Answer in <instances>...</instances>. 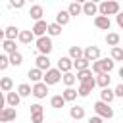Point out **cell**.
<instances>
[{"instance_id":"cell-1","label":"cell","mask_w":123,"mask_h":123,"mask_svg":"<svg viewBox=\"0 0 123 123\" xmlns=\"http://www.w3.org/2000/svg\"><path fill=\"white\" fill-rule=\"evenodd\" d=\"M121 10L119 2L117 0H104L98 4V15H104V17H110V15H117Z\"/></svg>"},{"instance_id":"cell-2","label":"cell","mask_w":123,"mask_h":123,"mask_svg":"<svg viewBox=\"0 0 123 123\" xmlns=\"http://www.w3.org/2000/svg\"><path fill=\"white\" fill-rule=\"evenodd\" d=\"M113 69H115V62L111 58H100V60L92 62V69L90 71L100 75V73H111Z\"/></svg>"},{"instance_id":"cell-3","label":"cell","mask_w":123,"mask_h":123,"mask_svg":"<svg viewBox=\"0 0 123 123\" xmlns=\"http://www.w3.org/2000/svg\"><path fill=\"white\" fill-rule=\"evenodd\" d=\"M35 48L40 56H50V52L54 50V44H52V38L50 37H40V38H35Z\"/></svg>"},{"instance_id":"cell-4","label":"cell","mask_w":123,"mask_h":123,"mask_svg":"<svg viewBox=\"0 0 123 123\" xmlns=\"http://www.w3.org/2000/svg\"><path fill=\"white\" fill-rule=\"evenodd\" d=\"M92 108H94V113H96L100 119H111V117H113V108H111L110 104H104V102L98 100Z\"/></svg>"},{"instance_id":"cell-5","label":"cell","mask_w":123,"mask_h":123,"mask_svg":"<svg viewBox=\"0 0 123 123\" xmlns=\"http://www.w3.org/2000/svg\"><path fill=\"white\" fill-rule=\"evenodd\" d=\"M60 81H62V73H60L56 67H50L48 71H44V73H42V83H44L46 86L58 85Z\"/></svg>"},{"instance_id":"cell-6","label":"cell","mask_w":123,"mask_h":123,"mask_svg":"<svg viewBox=\"0 0 123 123\" xmlns=\"http://www.w3.org/2000/svg\"><path fill=\"white\" fill-rule=\"evenodd\" d=\"M94 86H96V83H94V77H90L88 81H85V83H79V88H77V96H81V98H86L92 90H94Z\"/></svg>"},{"instance_id":"cell-7","label":"cell","mask_w":123,"mask_h":123,"mask_svg":"<svg viewBox=\"0 0 123 123\" xmlns=\"http://www.w3.org/2000/svg\"><path fill=\"white\" fill-rule=\"evenodd\" d=\"M83 58L90 63V62L100 60V58H102V52H100L98 46H86V48H83Z\"/></svg>"},{"instance_id":"cell-8","label":"cell","mask_w":123,"mask_h":123,"mask_svg":"<svg viewBox=\"0 0 123 123\" xmlns=\"http://www.w3.org/2000/svg\"><path fill=\"white\" fill-rule=\"evenodd\" d=\"M31 94L37 98V100H42V98H46L48 96V86L40 81V83H35L33 86H31Z\"/></svg>"},{"instance_id":"cell-9","label":"cell","mask_w":123,"mask_h":123,"mask_svg":"<svg viewBox=\"0 0 123 123\" xmlns=\"http://www.w3.org/2000/svg\"><path fill=\"white\" fill-rule=\"evenodd\" d=\"M17 119V110L15 108H4L0 110V123H12Z\"/></svg>"},{"instance_id":"cell-10","label":"cell","mask_w":123,"mask_h":123,"mask_svg":"<svg viewBox=\"0 0 123 123\" xmlns=\"http://www.w3.org/2000/svg\"><path fill=\"white\" fill-rule=\"evenodd\" d=\"M46 29H48V23H46L44 19H40V21H35L31 33H33L35 38H40V37H46Z\"/></svg>"},{"instance_id":"cell-11","label":"cell","mask_w":123,"mask_h":123,"mask_svg":"<svg viewBox=\"0 0 123 123\" xmlns=\"http://www.w3.org/2000/svg\"><path fill=\"white\" fill-rule=\"evenodd\" d=\"M35 67L38 69V71H48L50 67H52V62H50V56H37V60H35Z\"/></svg>"},{"instance_id":"cell-12","label":"cell","mask_w":123,"mask_h":123,"mask_svg":"<svg viewBox=\"0 0 123 123\" xmlns=\"http://www.w3.org/2000/svg\"><path fill=\"white\" fill-rule=\"evenodd\" d=\"M81 13H85V15H94V17H96V15H98V4L92 2V0L81 4Z\"/></svg>"},{"instance_id":"cell-13","label":"cell","mask_w":123,"mask_h":123,"mask_svg":"<svg viewBox=\"0 0 123 123\" xmlns=\"http://www.w3.org/2000/svg\"><path fill=\"white\" fill-rule=\"evenodd\" d=\"M56 69H58L60 73H69V71L73 69V62H71L67 56H62V58L58 60V65H56Z\"/></svg>"},{"instance_id":"cell-14","label":"cell","mask_w":123,"mask_h":123,"mask_svg":"<svg viewBox=\"0 0 123 123\" xmlns=\"http://www.w3.org/2000/svg\"><path fill=\"white\" fill-rule=\"evenodd\" d=\"M94 83H96V86H100V88H110L111 77H110V73H100V75L94 77Z\"/></svg>"},{"instance_id":"cell-15","label":"cell","mask_w":123,"mask_h":123,"mask_svg":"<svg viewBox=\"0 0 123 123\" xmlns=\"http://www.w3.org/2000/svg\"><path fill=\"white\" fill-rule=\"evenodd\" d=\"M29 15H31V19L40 21V19H42V15H44V8H42L40 4H35V6H31V8H29Z\"/></svg>"},{"instance_id":"cell-16","label":"cell","mask_w":123,"mask_h":123,"mask_svg":"<svg viewBox=\"0 0 123 123\" xmlns=\"http://www.w3.org/2000/svg\"><path fill=\"white\" fill-rule=\"evenodd\" d=\"M94 25H96L98 29H102V31H110V27H111V21H110V17L96 15V17H94Z\"/></svg>"},{"instance_id":"cell-17","label":"cell","mask_w":123,"mask_h":123,"mask_svg":"<svg viewBox=\"0 0 123 123\" xmlns=\"http://www.w3.org/2000/svg\"><path fill=\"white\" fill-rule=\"evenodd\" d=\"M4 98H6V106H8V108H17V106H19V102H21L19 94H17V92H13V90H12V92H8Z\"/></svg>"},{"instance_id":"cell-18","label":"cell","mask_w":123,"mask_h":123,"mask_svg":"<svg viewBox=\"0 0 123 123\" xmlns=\"http://www.w3.org/2000/svg\"><path fill=\"white\" fill-rule=\"evenodd\" d=\"M69 21H71V17H69V13H67L65 10H60V12L56 13V21H54L56 25H60V27H65Z\"/></svg>"},{"instance_id":"cell-19","label":"cell","mask_w":123,"mask_h":123,"mask_svg":"<svg viewBox=\"0 0 123 123\" xmlns=\"http://www.w3.org/2000/svg\"><path fill=\"white\" fill-rule=\"evenodd\" d=\"M0 90L2 92H12L13 90V79L12 77H0Z\"/></svg>"},{"instance_id":"cell-20","label":"cell","mask_w":123,"mask_h":123,"mask_svg":"<svg viewBox=\"0 0 123 123\" xmlns=\"http://www.w3.org/2000/svg\"><path fill=\"white\" fill-rule=\"evenodd\" d=\"M17 35H19V29H17L15 25H8V27L4 29V38H6V40H15Z\"/></svg>"},{"instance_id":"cell-21","label":"cell","mask_w":123,"mask_h":123,"mask_svg":"<svg viewBox=\"0 0 123 123\" xmlns=\"http://www.w3.org/2000/svg\"><path fill=\"white\" fill-rule=\"evenodd\" d=\"M2 48H4V52H6V56H12V54H15L17 52V46H15V40H2Z\"/></svg>"},{"instance_id":"cell-22","label":"cell","mask_w":123,"mask_h":123,"mask_svg":"<svg viewBox=\"0 0 123 123\" xmlns=\"http://www.w3.org/2000/svg\"><path fill=\"white\" fill-rule=\"evenodd\" d=\"M113 100H115L113 90H111V88H102V92H100V102H104V104H111Z\"/></svg>"},{"instance_id":"cell-23","label":"cell","mask_w":123,"mask_h":123,"mask_svg":"<svg viewBox=\"0 0 123 123\" xmlns=\"http://www.w3.org/2000/svg\"><path fill=\"white\" fill-rule=\"evenodd\" d=\"M17 40H19L21 44H31V42L35 40V37H33V33H31V31H19Z\"/></svg>"},{"instance_id":"cell-24","label":"cell","mask_w":123,"mask_h":123,"mask_svg":"<svg viewBox=\"0 0 123 123\" xmlns=\"http://www.w3.org/2000/svg\"><path fill=\"white\" fill-rule=\"evenodd\" d=\"M69 115H71V119L79 121V119L85 117V108H83V106H73V108L69 110Z\"/></svg>"},{"instance_id":"cell-25","label":"cell","mask_w":123,"mask_h":123,"mask_svg":"<svg viewBox=\"0 0 123 123\" xmlns=\"http://www.w3.org/2000/svg\"><path fill=\"white\" fill-rule=\"evenodd\" d=\"M106 42H108V46H119V42H121V37H119V33H108L106 35Z\"/></svg>"},{"instance_id":"cell-26","label":"cell","mask_w":123,"mask_h":123,"mask_svg":"<svg viewBox=\"0 0 123 123\" xmlns=\"http://www.w3.org/2000/svg\"><path fill=\"white\" fill-rule=\"evenodd\" d=\"M62 98L65 100V104H67V102H73V100H77V90H75L73 86H69V88H65V90L62 92Z\"/></svg>"},{"instance_id":"cell-27","label":"cell","mask_w":123,"mask_h":123,"mask_svg":"<svg viewBox=\"0 0 123 123\" xmlns=\"http://www.w3.org/2000/svg\"><path fill=\"white\" fill-rule=\"evenodd\" d=\"M50 106H52L54 110H62V108L65 106V100L62 98V94H54V96L50 98Z\"/></svg>"},{"instance_id":"cell-28","label":"cell","mask_w":123,"mask_h":123,"mask_svg":"<svg viewBox=\"0 0 123 123\" xmlns=\"http://www.w3.org/2000/svg\"><path fill=\"white\" fill-rule=\"evenodd\" d=\"M65 12L69 13V17H77V15H81V4L79 2H71Z\"/></svg>"},{"instance_id":"cell-29","label":"cell","mask_w":123,"mask_h":123,"mask_svg":"<svg viewBox=\"0 0 123 123\" xmlns=\"http://www.w3.org/2000/svg\"><path fill=\"white\" fill-rule=\"evenodd\" d=\"M62 35V27L56 25V23H48V29H46V37H60Z\"/></svg>"},{"instance_id":"cell-30","label":"cell","mask_w":123,"mask_h":123,"mask_svg":"<svg viewBox=\"0 0 123 123\" xmlns=\"http://www.w3.org/2000/svg\"><path fill=\"white\" fill-rule=\"evenodd\" d=\"M67 58H69L71 62L83 58V48H81V46H69V56H67Z\"/></svg>"},{"instance_id":"cell-31","label":"cell","mask_w":123,"mask_h":123,"mask_svg":"<svg viewBox=\"0 0 123 123\" xmlns=\"http://www.w3.org/2000/svg\"><path fill=\"white\" fill-rule=\"evenodd\" d=\"M8 62H10V65H13V67H19V65L23 63V54H21V52H15V54L8 56Z\"/></svg>"},{"instance_id":"cell-32","label":"cell","mask_w":123,"mask_h":123,"mask_svg":"<svg viewBox=\"0 0 123 123\" xmlns=\"http://www.w3.org/2000/svg\"><path fill=\"white\" fill-rule=\"evenodd\" d=\"M27 77L33 81V85H35V83H40V81H42V71H38L37 67H33V69L27 71Z\"/></svg>"},{"instance_id":"cell-33","label":"cell","mask_w":123,"mask_h":123,"mask_svg":"<svg viewBox=\"0 0 123 123\" xmlns=\"http://www.w3.org/2000/svg\"><path fill=\"white\" fill-rule=\"evenodd\" d=\"M62 81H63V85H65V88H69V86H73L75 83H77V79H75V73H62Z\"/></svg>"},{"instance_id":"cell-34","label":"cell","mask_w":123,"mask_h":123,"mask_svg":"<svg viewBox=\"0 0 123 123\" xmlns=\"http://www.w3.org/2000/svg\"><path fill=\"white\" fill-rule=\"evenodd\" d=\"M15 92L19 94V98H27V96H31V85L21 83V85L17 86V90H15Z\"/></svg>"},{"instance_id":"cell-35","label":"cell","mask_w":123,"mask_h":123,"mask_svg":"<svg viewBox=\"0 0 123 123\" xmlns=\"http://www.w3.org/2000/svg\"><path fill=\"white\" fill-rule=\"evenodd\" d=\"M73 67H75L77 71H83V69H90V63H88L85 58H79V60L73 62Z\"/></svg>"},{"instance_id":"cell-36","label":"cell","mask_w":123,"mask_h":123,"mask_svg":"<svg viewBox=\"0 0 123 123\" xmlns=\"http://www.w3.org/2000/svg\"><path fill=\"white\" fill-rule=\"evenodd\" d=\"M92 77V71L90 69H83V71H77V75H75V79L79 81V83H85V81H88Z\"/></svg>"},{"instance_id":"cell-37","label":"cell","mask_w":123,"mask_h":123,"mask_svg":"<svg viewBox=\"0 0 123 123\" xmlns=\"http://www.w3.org/2000/svg\"><path fill=\"white\" fill-rule=\"evenodd\" d=\"M111 60L113 62H123V48L121 46H113L111 48Z\"/></svg>"},{"instance_id":"cell-38","label":"cell","mask_w":123,"mask_h":123,"mask_svg":"<svg viewBox=\"0 0 123 123\" xmlns=\"http://www.w3.org/2000/svg\"><path fill=\"white\" fill-rule=\"evenodd\" d=\"M29 111H31V115H35V113H44V110H42L40 104H31V106H29Z\"/></svg>"},{"instance_id":"cell-39","label":"cell","mask_w":123,"mask_h":123,"mask_svg":"<svg viewBox=\"0 0 123 123\" xmlns=\"http://www.w3.org/2000/svg\"><path fill=\"white\" fill-rule=\"evenodd\" d=\"M8 67H10L8 56H6V54H0V71H4V69H8Z\"/></svg>"},{"instance_id":"cell-40","label":"cell","mask_w":123,"mask_h":123,"mask_svg":"<svg viewBox=\"0 0 123 123\" xmlns=\"http://www.w3.org/2000/svg\"><path fill=\"white\" fill-rule=\"evenodd\" d=\"M44 121V113H35L31 115V123H42Z\"/></svg>"},{"instance_id":"cell-41","label":"cell","mask_w":123,"mask_h":123,"mask_svg":"<svg viewBox=\"0 0 123 123\" xmlns=\"http://www.w3.org/2000/svg\"><path fill=\"white\" fill-rule=\"evenodd\" d=\"M23 6H25L23 0H13V2H10V8H15V10H21Z\"/></svg>"},{"instance_id":"cell-42","label":"cell","mask_w":123,"mask_h":123,"mask_svg":"<svg viewBox=\"0 0 123 123\" xmlns=\"http://www.w3.org/2000/svg\"><path fill=\"white\" fill-rule=\"evenodd\" d=\"M113 96H115V98H121V96H123V85H121V83L113 88Z\"/></svg>"},{"instance_id":"cell-43","label":"cell","mask_w":123,"mask_h":123,"mask_svg":"<svg viewBox=\"0 0 123 123\" xmlns=\"http://www.w3.org/2000/svg\"><path fill=\"white\" fill-rule=\"evenodd\" d=\"M88 123H104V119H100L98 115H94V117H88Z\"/></svg>"},{"instance_id":"cell-44","label":"cell","mask_w":123,"mask_h":123,"mask_svg":"<svg viewBox=\"0 0 123 123\" xmlns=\"http://www.w3.org/2000/svg\"><path fill=\"white\" fill-rule=\"evenodd\" d=\"M6 108V98H4V92L0 90V110H4Z\"/></svg>"},{"instance_id":"cell-45","label":"cell","mask_w":123,"mask_h":123,"mask_svg":"<svg viewBox=\"0 0 123 123\" xmlns=\"http://www.w3.org/2000/svg\"><path fill=\"white\" fill-rule=\"evenodd\" d=\"M117 25H119V27L123 29V13H121V12L117 13Z\"/></svg>"},{"instance_id":"cell-46","label":"cell","mask_w":123,"mask_h":123,"mask_svg":"<svg viewBox=\"0 0 123 123\" xmlns=\"http://www.w3.org/2000/svg\"><path fill=\"white\" fill-rule=\"evenodd\" d=\"M0 40H4V29L0 27Z\"/></svg>"},{"instance_id":"cell-47","label":"cell","mask_w":123,"mask_h":123,"mask_svg":"<svg viewBox=\"0 0 123 123\" xmlns=\"http://www.w3.org/2000/svg\"><path fill=\"white\" fill-rule=\"evenodd\" d=\"M12 123H15V121H12Z\"/></svg>"}]
</instances>
